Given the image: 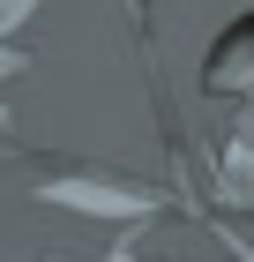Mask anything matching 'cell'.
<instances>
[{"label":"cell","mask_w":254,"mask_h":262,"mask_svg":"<svg viewBox=\"0 0 254 262\" xmlns=\"http://www.w3.org/2000/svg\"><path fill=\"white\" fill-rule=\"evenodd\" d=\"M45 202H60V210H82V217H150V210H157V195H150V187L90 180V172H75V180H45Z\"/></svg>","instance_id":"6da1fadb"}]
</instances>
